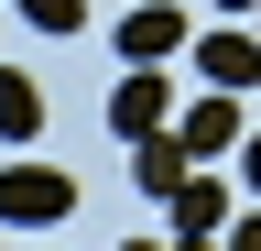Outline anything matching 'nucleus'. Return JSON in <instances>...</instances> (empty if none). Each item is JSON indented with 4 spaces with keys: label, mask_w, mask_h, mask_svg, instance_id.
<instances>
[{
    "label": "nucleus",
    "mask_w": 261,
    "mask_h": 251,
    "mask_svg": "<svg viewBox=\"0 0 261 251\" xmlns=\"http://www.w3.org/2000/svg\"><path fill=\"white\" fill-rule=\"evenodd\" d=\"M218 11H228V22H250V11H261V0H218Z\"/></svg>",
    "instance_id": "f8f14e48"
},
{
    "label": "nucleus",
    "mask_w": 261,
    "mask_h": 251,
    "mask_svg": "<svg viewBox=\"0 0 261 251\" xmlns=\"http://www.w3.org/2000/svg\"><path fill=\"white\" fill-rule=\"evenodd\" d=\"M65 208H76V186L55 164H0V218H11V230H55Z\"/></svg>",
    "instance_id": "f257e3e1"
},
{
    "label": "nucleus",
    "mask_w": 261,
    "mask_h": 251,
    "mask_svg": "<svg viewBox=\"0 0 261 251\" xmlns=\"http://www.w3.org/2000/svg\"><path fill=\"white\" fill-rule=\"evenodd\" d=\"M22 22H33V33H76V22H87V0H22Z\"/></svg>",
    "instance_id": "1a4fd4ad"
},
{
    "label": "nucleus",
    "mask_w": 261,
    "mask_h": 251,
    "mask_svg": "<svg viewBox=\"0 0 261 251\" xmlns=\"http://www.w3.org/2000/svg\"><path fill=\"white\" fill-rule=\"evenodd\" d=\"M218 240H228V251H261V208L240 218V230H218Z\"/></svg>",
    "instance_id": "9d476101"
},
{
    "label": "nucleus",
    "mask_w": 261,
    "mask_h": 251,
    "mask_svg": "<svg viewBox=\"0 0 261 251\" xmlns=\"http://www.w3.org/2000/svg\"><path fill=\"white\" fill-rule=\"evenodd\" d=\"M196 77L250 99V87H261V33H207V44H196Z\"/></svg>",
    "instance_id": "39448f33"
},
{
    "label": "nucleus",
    "mask_w": 261,
    "mask_h": 251,
    "mask_svg": "<svg viewBox=\"0 0 261 251\" xmlns=\"http://www.w3.org/2000/svg\"><path fill=\"white\" fill-rule=\"evenodd\" d=\"M185 44H196V33H185L174 0H142V11L120 22V55H130V66H163V55H185Z\"/></svg>",
    "instance_id": "20e7f679"
},
{
    "label": "nucleus",
    "mask_w": 261,
    "mask_h": 251,
    "mask_svg": "<svg viewBox=\"0 0 261 251\" xmlns=\"http://www.w3.org/2000/svg\"><path fill=\"white\" fill-rule=\"evenodd\" d=\"M33 131H44V87L22 66H0V142H33Z\"/></svg>",
    "instance_id": "6e6552de"
},
{
    "label": "nucleus",
    "mask_w": 261,
    "mask_h": 251,
    "mask_svg": "<svg viewBox=\"0 0 261 251\" xmlns=\"http://www.w3.org/2000/svg\"><path fill=\"white\" fill-rule=\"evenodd\" d=\"M174 142L196 153V164H207V153H240V142H250V131H240V87H207V99L174 120Z\"/></svg>",
    "instance_id": "7ed1b4c3"
},
{
    "label": "nucleus",
    "mask_w": 261,
    "mask_h": 251,
    "mask_svg": "<svg viewBox=\"0 0 261 251\" xmlns=\"http://www.w3.org/2000/svg\"><path fill=\"white\" fill-rule=\"evenodd\" d=\"M218 230H228L218 175H185V186H174V240H218Z\"/></svg>",
    "instance_id": "0eeeda50"
},
{
    "label": "nucleus",
    "mask_w": 261,
    "mask_h": 251,
    "mask_svg": "<svg viewBox=\"0 0 261 251\" xmlns=\"http://www.w3.org/2000/svg\"><path fill=\"white\" fill-rule=\"evenodd\" d=\"M130 251H174V240H130Z\"/></svg>",
    "instance_id": "ddd939ff"
},
{
    "label": "nucleus",
    "mask_w": 261,
    "mask_h": 251,
    "mask_svg": "<svg viewBox=\"0 0 261 251\" xmlns=\"http://www.w3.org/2000/svg\"><path fill=\"white\" fill-rule=\"evenodd\" d=\"M185 175H196V153L174 131H142V142H130V186H142V197H174Z\"/></svg>",
    "instance_id": "423d86ee"
},
{
    "label": "nucleus",
    "mask_w": 261,
    "mask_h": 251,
    "mask_svg": "<svg viewBox=\"0 0 261 251\" xmlns=\"http://www.w3.org/2000/svg\"><path fill=\"white\" fill-rule=\"evenodd\" d=\"M240 186H250V197H261V131L240 142Z\"/></svg>",
    "instance_id": "9b49d317"
},
{
    "label": "nucleus",
    "mask_w": 261,
    "mask_h": 251,
    "mask_svg": "<svg viewBox=\"0 0 261 251\" xmlns=\"http://www.w3.org/2000/svg\"><path fill=\"white\" fill-rule=\"evenodd\" d=\"M163 120H174V77H163V66H130V77L109 87V131L142 142V131H163Z\"/></svg>",
    "instance_id": "f03ea898"
},
{
    "label": "nucleus",
    "mask_w": 261,
    "mask_h": 251,
    "mask_svg": "<svg viewBox=\"0 0 261 251\" xmlns=\"http://www.w3.org/2000/svg\"><path fill=\"white\" fill-rule=\"evenodd\" d=\"M174 251H218V240H174Z\"/></svg>",
    "instance_id": "4468645a"
}]
</instances>
